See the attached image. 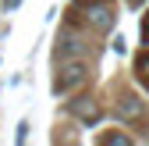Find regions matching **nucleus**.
Returning a JSON list of instances; mask_svg holds the SVG:
<instances>
[{
    "label": "nucleus",
    "instance_id": "f257e3e1",
    "mask_svg": "<svg viewBox=\"0 0 149 146\" xmlns=\"http://www.w3.org/2000/svg\"><path fill=\"white\" fill-rule=\"evenodd\" d=\"M85 79V68L82 64H68V68H61V75H57V82H53V89L57 93H68L71 86H78Z\"/></svg>",
    "mask_w": 149,
    "mask_h": 146
},
{
    "label": "nucleus",
    "instance_id": "f03ea898",
    "mask_svg": "<svg viewBox=\"0 0 149 146\" xmlns=\"http://www.w3.org/2000/svg\"><path fill=\"white\" fill-rule=\"evenodd\" d=\"M82 7H85V4H82ZM85 18H89L96 29H110V25H114V7H110V4H92V7H85Z\"/></svg>",
    "mask_w": 149,
    "mask_h": 146
},
{
    "label": "nucleus",
    "instance_id": "7ed1b4c3",
    "mask_svg": "<svg viewBox=\"0 0 149 146\" xmlns=\"http://www.w3.org/2000/svg\"><path fill=\"white\" fill-rule=\"evenodd\" d=\"M71 111H74V114H78L82 121H89V125H92V121H96V118H100V107H96V103H74V107H71Z\"/></svg>",
    "mask_w": 149,
    "mask_h": 146
},
{
    "label": "nucleus",
    "instance_id": "20e7f679",
    "mask_svg": "<svg viewBox=\"0 0 149 146\" xmlns=\"http://www.w3.org/2000/svg\"><path fill=\"white\" fill-rule=\"evenodd\" d=\"M139 111H142L139 100H121V103H117V114H121V118H132V114H139Z\"/></svg>",
    "mask_w": 149,
    "mask_h": 146
},
{
    "label": "nucleus",
    "instance_id": "39448f33",
    "mask_svg": "<svg viewBox=\"0 0 149 146\" xmlns=\"http://www.w3.org/2000/svg\"><path fill=\"white\" fill-rule=\"evenodd\" d=\"M135 68H139V75H142V82L149 86V53H139V61H135Z\"/></svg>",
    "mask_w": 149,
    "mask_h": 146
},
{
    "label": "nucleus",
    "instance_id": "423d86ee",
    "mask_svg": "<svg viewBox=\"0 0 149 146\" xmlns=\"http://www.w3.org/2000/svg\"><path fill=\"white\" fill-rule=\"evenodd\" d=\"M128 4H132V7H142V4H146V0H128Z\"/></svg>",
    "mask_w": 149,
    "mask_h": 146
}]
</instances>
